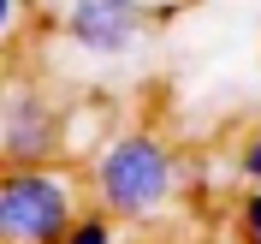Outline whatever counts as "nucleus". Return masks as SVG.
I'll return each instance as SVG.
<instances>
[{"label":"nucleus","instance_id":"obj_1","mask_svg":"<svg viewBox=\"0 0 261 244\" xmlns=\"http://www.w3.org/2000/svg\"><path fill=\"white\" fill-rule=\"evenodd\" d=\"M89 191L113 220H161L178 196V155L154 131H119L89 167Z\"/></svg>","mask_w":261,"mask_h":244},{"label":"nucleus","instance_id":"obj_2","mask_svg":"<svg viewBox=\"0 0 261 244\" xmlns=\"http://www.w3.org/2000/svg\"><path fill=\"white\" fill-rule=\"evenodd\" d=\"M83 220L77 179L54 161L6 167L0 179V238L6 244H60Z\"/></svg>","mask_w":261,"mask_h":244},{"label":"nucleus","instance_id":"obj_3","mask_svg":"<svg viewBox=\"0 0 261 244\" xmlns=\"http://www.w3.org/2000/svg\"><path fill=\"white\" fill-rule=\"evenodd\" d=\"M154 18L148 0H65L60 36L83 60H130L154 42Z\"/></svg>","mask_w":261,"mask_h":244},{"label":"nucleus","instance_id":"obj_4","mask_svg":"<svg viewBox=\"0 0 261 244\" xmlns=\"http://www.w3.org/2000/svg\"><path fill=\"white\" fill-rule=\"evenodd\" d=\"M0 155H6V167H30V161L60 155V114L42 90L12 83V96L0 107Z\"/></svg>","mask_w":261,"mask_h":244},{"label":"nucleus","instance_id":"obj_5","mask_svg":"<svg viewBox=\"0 0 261 244\" xmlns=\"http://www.w3.org/2000/svg\"><path fill=\"white\" fill-rule=\"evenodd\" d=\"M113 227H119L113 214H107V209H95V214H83V220L65 232L60 244H119V232H113Z\"/></svg>","mask_w":261,"mask_h":244},{"label":"nucleus","instance_id":"obj_6","mask_svg":"<svg viewBox=\"0 0 261 244\" xmlns=\"http://www.w3.org/2000/svg\"><path fill=\"white\" fill-rule=\"evenodd\" d=\"M238 232H244V244H261V191L238 209Z\"/></svg>","mask_w":261,"mask_h":244},{"label":"nucleus","instance_id":"obj_7","mask_svg":"<svg viewBox=\"0 0 261 244\" xmlns=\"http://www.w3.org/2000/svg\"><path fill=\"white\" fill-rule=\"evenodd\" d=\"M238 167H244V179H249V185H261V131H255V137L244 143V155H238Z\"/></svg>","mask_w":261,"mask_h":244},{"label":"nucleus","instance_id":"obj_8","mask_svg":"<svg viewBox=\"0 0 261 244\" xmlns=\"http://www.w3.org/2000/svg\"><path fill=\"white\" fill-rule=\"evenodd\" d=\"M148 6H154V12L166 18V12H178V6H190V0H148Z\"/></svg>","mask_w":261,"mask_h":244},{"label":"nucleus","instance_id":"obj_9","mask_svg":"<svg viewBox=\"0 0 261 244\" xmlns=\"http://www.w3.org/2000/svg\"><path fill=\"white\" fill-rule=\"evenodd\" d=\"M255 191H261V185H255Z\"/></svg>","mask_w":261,"mask_h":244}]
</instances>
